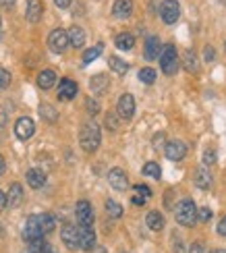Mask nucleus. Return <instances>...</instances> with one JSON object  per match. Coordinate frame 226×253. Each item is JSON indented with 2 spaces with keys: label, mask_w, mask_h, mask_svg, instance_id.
Instances as JSON below:
<instances>
[{
  "label": "nucleus",
  "mask_w": 226,
  "mask_h": 253,
  "mask_svg": "<svg viewBox=\"0 0 226 253\" xmlns=\"http://www.w3.org/2000/svg\"><path fill=\"white\" fill-rule=\"evenodd\" d=\"M75 216H77V222L81 226H91L93 224V210L90 202H79L77 208H75Z\"/></svg>",
  "instance_id": "1a4fd4ad"
},
{
  "label": "nucleus",
  "mask_w": 226,
  "mask_h": 253,
  "mask_svg": "<svg viewBox=\"0 0 226 253\" xmlns=\"http://www.w3.org/2000/svg\"><path fill=\"white\" fill-rule=\"evenodd\" d=\"M160 67H162V71L166 73V75H175L177 69H179V54H177V48L168 44L162 48V52H160Z\"/></svg>",
  "instance_id": "7ed1b4c3"
},
{
  "label": "nucleus",
  "mask_w": 226,
  "mask_h": 253,
  "mask_svg": "<svg viewBox=\"0 0 226 253\" xmlns=\"http://www.w3.org/2000/svg\"><path fill=\"white\" fill-rule=\"evenodd\" d=\"M210 218H212V210L210 208H201L197 212V220H201V222H208Z\"/></svg>",
  "instance_id": "c9c22d12"
},
{
  "label": "nucleus",
  "mask_w": 226,
  "mask_h": 253,
  "mask_svg": "<svg viewBox=\"0 0 226 253\" xmlns=\"http://www.w3.org/2000/svg\"><path fill=\"white\" fill-rule=\"evenodd\" d=\"M118 114H121L123 119H131L135 114V98L131 93H123V96L118 98Z\"/></svg>",
  "instance_id": "9b49d317"
},
{
  "label": "nucleus",
  "mask_w": 226,
  "mask_h": 253,
  "mask_svg": "<svg viewBox=\"0 0 226 253\" xmlns=\"http://www.w3.org/2000/svg\"><path fill=\"white\" fill-rule=\"evenodd\" d=\"M195 185H197V189H201V191H208L212 187V174L206 170V168H197L195 170Z\"/></svg>",
  "instance_id": "4be33fe9"
},
{
  "label": "nucleus",
  "mask_w": 226,
  "mask_h": 253,
  "mask_svg": "<svg viewBox=\"0 0 226 253\" xmlns=\"http://www.w3.org/2000/svg\"><path fill=\"white\" fill-rule=\"evenodd\" d=\"M160 17H162V21L168 25L177 23L179 17H181V6H179L177 0H164L162 6H160Z\"/></svg>",
  "instance_id": "20e7f679"
},
{
  "label": "nucleus",
  "mask_w": 226,
  "mask_h": 253,
  "mask_svg": "<svg viewBox=\"0 0 226 253\" xmlns=\"http://www.w3.org/2000/svg\"><path fill=\"white\" fill-rule=\"evenodd\" d=\"M54 2H56V6H58V8H69L73 0H54Z\"/></svg>",
  "instance_id": "c03bdc74"
},
{
  "label": "nucleus",
  "mask_w": 226,
  "mask_h": 253,
  "mask_svg": "<svg viewBox=\"0 0 226 253\" xmlns=\"http://www.w3.org/2000/svg\"><path fill=\"white\" fill-rule=\"evenodd\" d=\"M139 81H143V83H147V85H152V83L156 81V71L149 69V67L141 69V71H139Z\"/></svg>",
  "instance_id": "72a5a7b5"
},
{
  "label": "nucleus",
  "mask_w": 226,
  "mask_h": 253,
  "mask_svg": "<svg viewBox=\"0 0 226 253\" xmlns=\"http://www.w3.org/2000/svg\"><path fill=\"white\" fill-rule=\"evenodd\" d=\"M29 253H56V251L52 249L46 241L38 239V241H31V243H29Z\"/></svg>",
  "instance_id": "bb28decb"
},
{
  "label": "nucleus",
  "mask_w": 226,
  "mask_h": 253,
  "mask_svg": "<svg viewBox=\"0 0 226 253\" xmlns=\"http://www.w3.org/2000/svg\"><path fill=\"white\" fill-rule=\"evenodd\" d=\"M0 4H2L4 8H13V4H15V0H0Z\"/></svg>",
  "instance_id": "09e8293b"
},
{
  "label": "nucleus",
  "mask_w": 226,
  "mask_h": 253,
  "mask_svg": "<svg viewBox=\"0 0 226 253\" xmlns=\"http://www.w3.org/2000/svg\"><path fill=\"white\" fill-rule=\"evenodd\" d=\"M106 212H108L110 218H121L123 216V208L118 206L114 199H108V202H106Z\"/></svg>",
  "instance_id": "473e14b6"
},
{
  "label": "nucleus",
  "mask_w": 226,
  "mask_h": 253,
  "mask_svg": "<svg viewBox=\"0 0 226 253\" xmlns=\"http://www.w3.org/2000/svg\"><path fill=\"white\" fill-rule=\"evenodd\" d=\"M189 253H206V249H203V245H199V243H193L189 247Z\"/></svg>",
  "instance_id": "37998d69"
},
{
  "label": "nucleus",
  "mask_w": 226,
  "mask_h": 253,
  "mask_svg": "<svg viewBox=\"0 0 226 253\" xmlns=\"http://www.w3.org/2000/svg\"><path fill=\"white\" fill-rule=\"evenodd\" d=\"M36 133V125L29 117H21L17 123H15V135L19 137L21 141H27L31 135Z\"/></svg>",
  "instance_id": "6e6552de"
},
{
  "label": "nucleus",
  "mask_w": 226,
  "mask_h": 253,
  "mask_svg": "<svg viewBox=\"0 0 226 253\" xmlns=\"http://www.w3.org/2000/svg\"><path fill=\"white\" fill-rule=\"evenodd\" d=\"M114 44L118 50H131L135 46V38L131 34H118L116 40H114Z\"/></svg>",
  "instance_id": "a878e982"
},
{
  "label": "nucleus",
  "mask_w": 226,
  "mask_h": 253,
  "mask_svg": "<svg viewBox=\"0 0 226 253\" xmlns=\"http://www.w3.org/2000/svg\"><path fill=\"white\" fill-rule=\"evenodd\" d=\"M100 139H102V135H100V126L95 125V123H88L81 129V135H79V143L85 152H95L100 147Z\"/></svg>",
  "instance_id": "f257e3e1"
},
{
  "label": "nucleus",
  "mask_w": 226,
  "mask_h": 253,
  "mask_svg": "<svg viewBox=\"0 0 226 253\" xmlns=\"http://www.w3.org/2000/svg\"><path fill=\"white\" fill-rule=\"evenodd\" d=\"M216 230H218V235H222V237H226V216H224V218H220V222H218V226H216Z\"/></svg>",
  "instance_id": "79ce46f5"
},
{
  "label": "nucleus",
  "mask_w": 226,
  "mask_h": 253,
  "mask_svg": "<svg viewBox=\"0 0 226 253\" xmlns=\"http://www.w3.org/2000/svg\"><path fill=\"white\" fill-rule=\"evenodd\" d=\"M40 114H42V119H46L48 123H54L58 119V112L52 108V106H48V104H42V106H40Z\"/></svg>",
  "instance_id": "c756f323"
},
{
  "label": "nucleus",
  "mask_w": 226,
  "mask_h": 253,
  "mask_svg": "<svg viewBox=\"0 0 226 253\" xmlns=\"http://www.w3.org/2000/svg\"><path fill=\"white\" fill-rule=\"evenodd\" d=\"M108 65H110V69L114 71V73H118V75H125V73L129 71V65L125 60H121L118 56H110L108 58Z\"/></svg>",
  "instance_id": "c85d7f7f"
},
{
  "label": "nucleus",
  "mask_w": 226,
  "mask_h": 253,
  "mask_svg": "<svg viewBox=\"0 0 226 253\" xmlns=\"http://www.w3.org/2000/svg\"><path fill=\"white\" fill-rule=\"evenodd\" d=\"M77 96V83L73 79H62L58 83V100H73Z\"/></svg>",
  "instance_id": "ddd939ff"
},
{
  "label": "nucleus",
  "mask_w": 226,
  "mask_h": 253,
  "mask_svg": "<svg viewBox=\"0 0 226 253\" xmlns=\"http://www.w3.org/2000/svg\"><path fill=\"white\" fill-rule=\"evenodd\" d=\"M214 162H216V152L210 150V152L203 154V164H214Z\"/></svg>",
  "instance_id": "a19ab883"
},
{
  "label": "nucleus",
  "mask_w": 226,
  "mask_h": 253,
  "mask_svg": "<svg viewBox=\"0 0 226 253\" xmlns=\"http://www.w3.org/2000/svg\"><path fill=\"white\" fill-rule=\"evenodd\" d=\"M164 152H166V158H168V160L179 162V160H182V158L187 156V145L182 143V141H179V139H172V141L166 143Z\"/></svg>",
  "instance_id": "9d476101"
},
{
  "label": "nucleus",
  "mask_w": 226,
  "mask_h": 253,
  "mask_svg": "<svg viewBox=\"0 0 226 253\" xmlns=\"http://www.w3.org/2000/svg\"><path fill=\"white\" fill-rule=\"evenodd\" d=\"M27 183L31 189H42L46 185V172H42L40 168H31L27 172Z\"/></svg>",
  "instance_id": "a211bd4d"
},
{
  "label": "nucleus",
  "mask_w": 226,
  "mask_h": 253,
  "mask_svg": "<svg viewBox=\"0 0 226 253\" xmlns=\"http://www.w3.org/2000/svg\"><path fill=\"white\" fill-rule=\"evenodd\" d=\"M38 216H40V224H42V230H44V235L52 233V230H54V226H56L54 216H52V214H38Z\"/></svg>",
  "instance_id": "cd10ccee"
},
{
  "label": "nucleus",
  "mask_w": 226,
  "mask_h": 253,
  "mask_svg": "<svg viewBox=\"0 0 226 253\" xmlns=\"http://www.w3.org/2000/svg\"><path fill=\"white\" fill-rule=\"evenodd\" d=\"M160 52H162V44H160V38H147L145 42V58L147 60H156L160 56Z\"/></svg>",
  "instance_id": "f3484780"
},
{
  "label": "nucleus",
  "mask_w": 226,
  "mask_h": 253,
  "mask_svg": "<svg viewBox=\"0 0 226 253\" xmlns=\"http://www.w3.org/2000/svg\"><path fill=\"white\" fill-rule=\"evenodd\" d=\"M102 44H98V46H93V48H90V50H85V54H83V65H90V62H93L95 58L100 56V52H102Z\"/></svg>",
  "instance_id": "7c9ffc66"
},
{
  "label": "nucleus",
  "mask_w": 226,
  "mask_h": 253,
  "mask_svg": "<svg viewBox=\"0 0 226 253\" xmlns=\"http://www.w3.org/2000/svg\"><path fill=\"white\" fill-rule=\"evenodd\" d=\"M175 216H177V222L182 226H193L197 222V206L193 199H182V202L177 206L175 210Z\"/></svg>",
  "instance_id": "f03ea898"
},
{
  "label": "nucleus",
  "mask_w": 226,
  "mask_h": 253,
  "mask_svg": "<svg viewBox=\"0 0 226 253\" xmlns=\"http://www.w3.org/2000/svg\"><path fill=\"white\" fill-rule=\"evenodd\" d=\"M131 202H133L135 206H143V204H145V197H141V195H137V193H135Z\"/></svg>",
  "instance_id": "a18cd8bd"
},
{
  "label": "nucleus",
  "mask_w": 226,
  "mask_h": 253,
  "mask_svg": "<svg viewBox=\"0 0 226 253\" xmlns=\"http://www.w3.org/2000/svg\"><path fill=\"white\" fill-rule=\"evenodd\" d=\"M56 83V73L54 71H50V69H46V71H42L40 75H38V85L42 87V89H52V85Z\"/></svg>",
  "instance_id": "5701e85b"
},
{
  "label": "nucleus",
  "mask_w": 226,
  "mask_h": 253,
  "mask_svg": "<svg viewBox=\"0 0 226 253\" xmlns=\"http://www.w3.org/2000/svg\"><path fill=\"white\" fill-rule=\"evenodd\" d=\"M10 85V73L6 69H0V89H6Z\"/></svg>",
  "instance_id": "f704fd0d"
},
{
  "label": "nucleus",
  "mask_w": 226,
  "mask_h": 253,
  "mask_svg": "<svg viewBox=\"0 0 226 253\" xmlns=\"http://www.w3.org/2000/svg\"><path fill=\"white\" fill-rule=\"evenodd\" d=\"M21 202H23V187H21L19 183H13L8 189V197H6V204L13 206V208H19Z\"/></svg>",
  "instance_id": "6ab92c4d"
},
{
  "label": "nucleus",
  "mask_w": 226,
  "mask_h": 253,
  "mask_svg": "<svg viewBox=\"0 0 226 253\" xmlns=\"http://www.w3.org/2000/svg\"><path fill=\"white\" fill-rule=\"evenodd\" d=\"M44 237V230H42V224H40V216H29L27 222H25V228H23V239L27 241V243H31V241H38Z\"/></svg>",
  "instance_id": "39448f33"
},
{
  "label": "nucleus",
  "mask_w": 226,
  "mask_h": 253,
  "mask_svg": "<svg viewBox=\"0 0 226 253\" xmlns=\"http://www.w3.org/2000/svg\"><path fill=\"white\" fill-rule=\"evenodd\" d=\"M95 253H106V249H98V251H95Z\"/></svg>",
  "instance_id": "603ef678"
},
{
  "label": "nucleus",
  "mask_w": 226,
  "mask_h": 253,
  "mask_svg": "<svg viewBox=\"0 0 226 253\" xmlns=\"http://www.w3.org/2000/svg\"><path fill=\"white\" fill-rule=\"evenodd\" d=\"M108 183L112 185V189H116V191H125V189L129 187V178H127L125 170H121V168H112V170L108 172Z\"/></svg>",
  "instance_id": "f8f14e48"
},
{
  "label": "nucleus",
  "mask_w": 226,
  "mask_h": 253,
  "mask_svg": "<svg viewBox=\"0 0 226 253\" xmlns=\"http://www.w3.org/2000/svg\"><path fill=\"white\" fill-rule=\"evenodd\" d=\"M145 222H147L149 230H156V233H158V230L164 228V216L160 212H149L147 218H145Z\"/></svg>",
  "instance_id": "393cba45"
},
{
  "label": "nucleus",
  "mask_w": 226,
  "mask_h": 253,
  "mask_svg": "<svg viewBox=\"0 0 226 253\" xmlns=\"http://www.w3.org/2000/svg\"><path fill=\"white\" fill-rule=\"evenodd\" d=\"M60 237H62V243L67 245L69 249H79V228L75 224H64L60 230Z\"/></svg>",
  "instance_id": "0eeeda50"
},
{
  "label": "nucleus",
  "mask_w": 226,
  "mask_h": 253,
  "mask_svg": "<svg viewBox=\"0 0 226 253\" xmlns=\"http://www.w3.org/2000/svg\"><path fill=\"white\" fill-rule=\"evenodd\" d=\"M95 245V233L91 230V226H81L79 228V247L85 251H91Z\"/></svg>",
  "instance_id": "2eb2a0df"
},
{
  "label": "nucleus",
  "mask_w": 226,
  "mask_h": 253,
  "mask_svg": "<svg viewBox=\"0 0 226 253\" xmlns=\"http://www.w3.org/2000/svg\"><path fill=\"white\" fill-rule=\"evenodd\" d=\"M69 44L73 46V48H81L83 44H85V31L79 27V25H73L71 29H69Z\"/></svg>",
  "instance_id": "412c9836"
},
{
  "label": "nucleus",
  "mask_w": 226,
  "mask_h": 253,
  "mask_svg": "<svg viewBox=\"0 0 226 253\" xmlns=\"http://www.w3.org/2000/svg\"><path fill=\"white\" fill-rule=\"evenodd\" d=\"M4 170H6V164H4V158L0 156V176L4 174Z\"/></svg>",
  "instance_id": "8fccbe9b"
},
{
  "label": "nucleus",
  "mask_w": 226,
  "mask_h": 253,
  "mask_svg": "<svg viewBox=\"0 0 226 253\" xmlns=\"http://www.w3.org/2000/svg\"><path fill=\"white\" fill-rule=\"evenodd\" d=\"M162 139H164V133L154 135V145H156V147H160V145H162Z\"/></svg>",
  "instance_id": "49530a36"
},
{
  "label": "nucleus",
  "mask_w": 226,
  "mask_h": 253,
  "mask_svg": "<svg viewBox=\"0 0 226 253\" xmlns=\"http://www.w3.org/2000/svg\"><path fill=\"white\" fill-rule=\"evenodd\" d=\"M203 58H206V62H212L214 58H216V52H214L212 46H206V48H203Z\"/></svg>",
  "instance_id": "58836bf2"
},
{
  "label": "nucleus",
  "mask_w": 226,
  "mask_h": 253,
  "mask_svg": "<svg viewBox=\"0 0 226 253\" xmlns=\"http://www.w3.org/2000/svg\"><path fill=\"white\" fill-rule=\"evenodd\" d=\"M112 13L118 19H125L133 13V0H116L114 6H112Z\"/></svg>",
  "instance_id": "aec40b11"
},
{
  "label": "nucleus",
  "mask_w": 226,
  "mask_h": 253,
  "mask_svg": "<svg viewBox=\"0 0 226 253\" xmlns=\"http://www.w3.org/2000/svg\"><path fill=\"white\" fill-rule=\"evenodd\" d=\"M106 126H108V129H112V131L118 129V123H116V117H114V114H108V117H106Z\"/></svg>",
  "instance_id": "ea45409f"
},
{
  "label": "nucleus",
  "mask_w": 226,
  "mask_h": 253,
  "mask_svg": "<svg viewBox=\"0 0 226 253\" xmlns=\"http://www.w3.org/2000/svg\"><path fill=\"white\" fill-rule=\"evenodd\" d=\"M90 87H91V91L95 93V96H102V93H106V89L110 87L108 75H104V73H98V75H93L91 81H90Z\"/></svg>",
  "instance_id": "4468645a"
},
{
  "label": "nucleus",
  "mask_w": 226,
  "mask_h": 253,
  "mask_svg": "<svg viewBox=\"0 0 226 253\" xmlns=\"http://www.w3.org/2000/svg\"><path fill=\"white\" fill-rule=\"evenodd\" d=\"M182 67H185V71L189 73H197L199 71V62H197V56L193 50H187L185 56H182Z\"/></svg>",
  "instance_id": "b1692460"
},
{
  "label": "nucleus",
  "mask_w": 226,
  "mask_h": 253,
  "mask_svg": "<svg viewBox=\"0 0 226 253\" xmlns=\"http://www.w3.org/2000/svg\"><path fill=\"white\" fill-rule=\"evenodd\" d=\"M135 193L137 195H141V197H152V191H149V187H145V185H135Z\"/></svg>",
  "instance_id": "e433bc0d"
},
{
  "label": "nucleus",
  "mask_w": 226,
  "mask_h": 253,
  "mask_svg": "<svg viewBox=\"0 0 226 253\" xmlns=\"http://www.w3.org/2000/svg\"><path fill=\"white\" fill-rule=\"evenodd\" d=\"M48 46L52 52H64L69 46V36L64 29H54L52 34L48 36Z\"/></svg>",
  "instance_id": "423d86ee"
},
{
  "label": "nucleus",
  "mask_w": 226,
  "mask_h": 253,
  "mask_svg": "<svg viewBox=\"0 0 226 253\" xmlns=\"http://www.w3.org/2000/svg\"><path fill=\"white\" fill-rule=\"evenodd\" d=\"M143 174L145 176H152V178H160V176H162V168H160L156 162H147L143 166Z\"/></svg>",
  "instance_id": "2f4dec72"
},
{
  "label": "nucleus",
  "mask_w": 226,
  "mask_h": 253,
  "mask_svg": "<svg viewBox=\"0 0 226 253\" xmlns=\"http://www.w3.org/2000/svg\"><path fill=\"white\" fill-rule=\"evenodd\" d=\"M210 253H226V249H214V251H210Z\"/></svg>",
  "instance_id": "3c124183"
},
{
  "label": "nucleus",
  "mask_w": 226,
  "mask_h": 253,
  "mask_svg": "<svg viewBox=\"0 0 226 253\" xmlns=\"http://www.w3.org/2000/svg\"><path fill=\"white\" fill-rule=\"evenodd\" d=\"M42 13H44V4L42 0H27V21L29 23H38L42 19Z\"/></svg>",
  "instance_id": "dca6fc26"
},
{
  "label": "nucleus",
  "mask_w": 226,
  "mask_h": 253,
  "mask_svg": "<svg viewBox=\"0 0 226 253\" xmlns=\"http://www.w3.org/2000/svg\"><path fill=\"white\" fill-rule=\"evenodd\" d=\"M85 106H88V112L90 114H98V102H95V100H91V98H88V100H85Z\"/></svg>",
  "instance_id": "4c0bfd02"
},
{
  "label": "nucleus",
  "mask_w": 226,
  "mask_h": 253,
  "mask_svg": "<svg viewBox=\"0 0 226 253\" xmlns=\"http://www.w3.org/2000/svg\"><path fill=\"white\" fill-rule=\"evenodd\" d=\"M6 208V195L2 193V189H0V212Z\"/></svg>",
  "instance_id": "de8ad7c7"
}]
</instances>
